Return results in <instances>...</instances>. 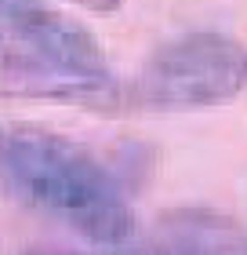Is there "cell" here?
<instances>
[{"mask_svg":"<svg viewBox=\"0 0 247 255\" xmlns=\"http://www.w3.org/2000/svg\"><path fill=\"white\" fill-rule=\"evenodd\" d=\"M247 88V48L226 33L200 29L167 40L149 55L131 102L146 110H207Z\"/></svg>","mask_w":247,"mask_h":255,"instance_id":"obj_2","label":"cell"},{"mask_svg":"<svg viewBox=\"0 0 247 255\" xmlns=\"http://www.w3.org/2000/svg\"><path fill=\"white\" fill-rule=\"evenodd\" d=\"M0 193L66 223L105 255L142 237L120 175L84 142L40 124H0Z\"/></svg>","mask_w":247,"mask_h":255,"instance_id":"obj_1","label":"cell"},{"mask_svg":"<svg viewBox=\"0 0 247 255\" xmlns=\"http://www.w3.org/2000/svg\"><path fill=\"white\" fill-rule=\"evenodd\" d=\"M22 4H37V0H0V7L11 11V7H22Z\"/></svg>","mask_w":247,"mask_h":255,"instance_id":"obj_6","label":"cell"},{"mask_svg":"<svg viewBox=\"0 0 247 255\" xmlns=\"http://www.w3.org/2000/svg\"><path fill=\"white\" fill-rule=\"evenodd\" d=\"M146 241L149 255H247V226L204 204L164 212Z\"/></svg>","mask_w":247,"mask_h":255,"instance_id":"obj_3","label":"cell"},{"mask_svg":"<svg viewBox=\"0 0 247 255\" xmlns=\"http://www.w3.org/2000/svg\"><path fill=\"white\" fill-rule=\"evenodd\" d=\"M73 4L84 11H95V15H113V11L124 7V0H73Z\"/></svg>","mask_w":247,"mask_h":255,"instance_id":"obj_4","label":"cell"},{"mask_svg":"<svg viewBox=\"0 0 247 255\" xmlns=\"http://www.w3.org/2000/svg\"><path fill=\"white\" fill-rule=\"evenodd\" d=\"M26 255H87V252H69V248H33Z\"/></svg>","mask_w":247,"mask_h":255,"instance_id":"obj_5","label":"cell"}]
</instances>
